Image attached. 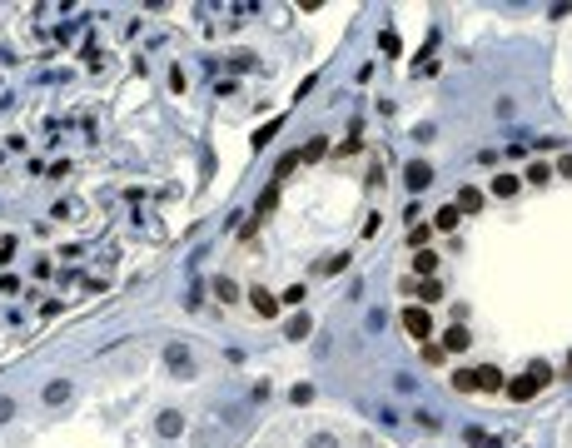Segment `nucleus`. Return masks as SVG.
<instances>
[{"label":"nucleus","instance_id":"7ed1b4c3","mask_svg":"<svg viewBox=\"0 0 572 448\" xmlns=\"http://www.w3.org/2000/svg\"><path fill=\"white\" fill-rule=\"evenodd\" d=\"M404 329L413 334V339H433V319H428V309H404Z\"/></svg>","mask_w":572,"mask_h":448},{"label":"nucleus","instance_id":"a878e982","mask_svg":"<svg viewBox=\"0 0 572 448\" xmlns=\"http://www.w3.org/2000/svg\"><path fill=\"white\" fill-rule=\"evenodd\" d=\"M309 294H304V284H294V289H284V304H304Z\"/></svg>","mask_w":572,"mask_h":448},{"label":"nucleus","instance_id":"9d476101","mask_svg":"<svg viewBox=\"0 0 572 448\" xmlns=\"http://www.w3.org/2000/svg\"><path fill=\"white\" fill-rule=\"evenodd\" d=\"M453 388H458V394H478V369H458L453 374Z\"/></svg>","mask_w":572,"mask_h":448},{"label":"nucleus","instance_id":"bb28decb","mask_svg":"<svg viewBox=\"0 0 572 448\" xmlns=\"http://www.w3.org/2000/svg\"><path fill=\"white\" fill-rule=\"evenodd\" d=\"M11 419H15V404H11V399H0V423H11Z\"/></svg>","mask_w":572,"mask_h":448},{"label":"nucleus","instance_id":"6e6552de","mask_svg":"<svg viewBox=\"0 0 572 448\" xmlns=\"http://www.w3.org/2000/svg\"><path fill=\"white\" fill-rule=\"evenodd\" d=\"M468 344H473V334H468V329H463V324H453V329H448V334H443V349H453V354H463V349H468Z\"/></svg>","mask_w":572,"mask_h":448},{"label":"nucleus","instance_id":"1a4fd4ad","mask_svg":"<svg viewBox=\"0 0 572 448\" xmlns=\"http://www.w3.org/2000/svg\"><path fill=\"white\" fill-rule=\"evenodd\" d=\"M518 185H523L518 175H493V185H488V190H493L498 199H512V195H518Z\"/></svg>","mask_w":572,"mask_h":448},{"label":"nucleus","instance_id":"6ab92c4d","mask_svg":"<svg viewBox=\"0 0 572 448\" xmlns=\"http://www.w3.org/2000/svg\"><path fill=\"white\" fill-rule=\"evenodd\" d=\"M324 150H328V140L319 135V140H309V145H304V159H324Z\"/></svg>","mask_w":572,"mask_h":448},{"label":"nucleus","instance_id":"f257e3e1","mask_svg":"<svg viewBox=\"0 0 572 448\" xmlns=\"http://www.w3.org/2000/svg\"><path fill=\"white\" fill-rule=\"evenodd\" d=\"M547 378H552V374H518V378L507 383V399H512V404H528V399H538V388H543Z\"/></svg>","mask_w":572,"mask_h":448},{"label":"nucleus","instance_id":"5701e85b","mask_svg":"<svg viewBox=\"0 0 572 448\" xmlns=\"http://www.w3.org/2000/svg\"><path fill=\"white\" fill-rule=\"evenodd\" d=\"M343 264H349V254H328V259H324V274H338Z\"/></svg>","mask_w":572,"mask_h":448},{"label":"nucleus","instance_id":"cd10ccee","mask_svg":"<svg viewBox=\"0 0 572 448\" xmlns=\"http://www.w3.org/2000/svg\"><path fill=\"white\" fill-rule=\"evenodd\" d=\"M557 175H567V180H572V154H562V159H557Z\"/></svg>","mask_w":572,"mask_h":448},{"label":"nucleus","instance_id":"423d86ee","mask_svg":"<svg viewBox=\"0 0 572 448\" xmlns=\"http://www.w3.org/2000/svg\"><path fill=\"white\" fill-rule=\"evenodd\" d=\"M154 428H159L164 438H180V433H185V414H180V409H164V414L154 419Z\"/></svg>","mask_w":572,"mask_h":448},{"label":"nucleus","instance_id":"9b49d317","mask_svg":"<svg viewBox=\"0 0 572 448\" xmlns=\"http://www.w3.org/2000/svg\"><path fill=\"white\" fill-rule=\"evenodd\" d=\"M413 269H418V279H433V274H438V254H433V249H418Z\"/></svg>","mask_w":572,"mask_h":448},{"label":"nucleus","instance_id":"dca6fc26","mask_svg":"<svg viewBox=\"0 0 572 448\" xmlns=\"http://www.w3.org/2000/svg\"><path fill=\"white\" fill-rule=\"evenodd\" d=\"M309 329H314L309 314H294V319H289V339H309Z\"/></svg>","mask_w":572,"mask_h":448},{"label":"nucleus","instance_id":"412c9836","mask_svg":"<svg viewBox=\"0 0 572 448\" xmlns=\"http://www.w3.org/2000/svg\"><path fill=\"white\" fill-rule=\"evenodd\" d=\"M408 244L413 249H428V230H423V224H413V230H408Z\"/></svg>","mask_w":572,"mask_h":448},{"label":"nucleus","instance_id":"f03ea898","mask_svg":"<svg viewBox=\"0 0 572 448\" xmlns=\"http://www.w3.org/2000/svg\"><path fill=\"white\" fill-rule=\"evenodd\" d=\"M164 364H169L175 378H194V354L185 344H164Z\"/></svg>","mask_w":572,"mask_h":448},{"label":"nucleus","instance_id":"f3484780","mask_svg":"<svg viewBox=\"0 0 572 448\" xmlns=\"http://www.w3.org/2000/svg\"><path fill=\"white\" fill-rule=\"evenodd\" d=\"M214 294L229 304V299H239V284H234V279H214Z\"/></svg>","mask_w":572,"mask_h":448},{"label":"nucleus","instance_id":"b1692460","mask_svg":"<svg viewBox=\"0 0 572 448\" xmlns=\"http://www.w3.org/2000/svg\"><path fill=\"white\" fill-rule=\"evenodd\" d=\"M274 204H279V190H264V195H259V214H269Z\"/></svg>","mask_w":572,"mask_h":448},{"label":"nucleus","instance_id":"0eeeda50","mask_svg":"<svg viewBox=\"0 0 572 448\" xmlns=\"http://www.w3.org/2000/svg\"><path fill=\"white\" fill-rule=\"evenodd\" d=\"M478 388H483V394H507V378H503L493 364H483V369H478Z\"/></svg>","mask_w":572,"mask_h":448},{"label":"nucleus","instance_id":"4be33fe9","mask_svg":"<svg viewBox=\"0 0 572 448\" xmlns=\"http://www.w3.org/2000/svg\"><path fill=\"white\" fill-rule=\"evenodd\" d=\"M304 448H338V438H333V433H314Z\"/></svg>","mask_w":572,"mask_h":448},{"label":"nucleus","instance_id":"20e7f679","mask_svg":"<svg viewBox=\"0 0 572 448\" xmlns=\"http://www.w3.org/2000/svg\"><path fill=\"white\" fill-rule=\"evenodd\" d=\"M404 185H408V190H428V185H433L428 159H413V164H408V170H404Z\"/></svg>","mask_w":572,"mask_h":448},{"label":"nucleus","instance_id":"f8f14e48","mask_svg":"<svg viewBox=\"0 0 572 448\" xmlns=\"http://www.w3.org/2000/svg\"><path fill=\"white\" fill-rule=\"evenodd\" d=\"M40 399H45V404H65V399H70V383H65V378L45 383V394H40Z\"/></svg>","mask_w":572,"mask_h":448},{"label":"nucleus","instance_id":"aec40b11","mask_svg":"<svg viewBox=\"0 0 572 448\" xmlns=\"http://www.w3.org/2000/svg\"><path fill=\"white\" fill-rule=\"evenodd\" d=\"M463 438H468V443H473V448H498V443H493V438H488V433H483V428H468V433H463Z\"/></svg>","mask_w":572,"mask_h":448},{"label":"nucleus","instance_id":"ddd939ff","mask_svg":"<svg viewBox=\"0 0 572 448\" xmlns=\"http://www.w3.org/2000/svg\"><path fill=\"white\" fill-rule=\"evenodd\" d=\"M458 219H463V209H458V204H448V209H438V214H433V224H438V230H453Z\"/></svg>","mask_w":572,"mask_h":448},{"label":"nucleus","instance_id":"393cba45","mask_svg":"<svg viewBox=\"0 0 572 448\" xmlns=\"http://www.w3.org/2000/svg\"><path fill=\"white\" fill-rule=\"evenodd\" d=\"M423 299H443V284H438V279H423Z\"/></svg>","mask_w":572,"mask_h":448},{"label":"nucleus","instance_id":"a211bd4d","mask_svg":"<svg viewBox=\"0 0 572 448\" xmlns=\"http://www.w3.org/2000/svg\"><path fill=\"white\" fill-rule=\"evenodd\" d=\"M299 159H304V150H289V154H284V159H279V170H274V175L284 180V175H289V170H294V164H299Z\"/></svg>","mask_w":572,"mask_h":448},{"label":"nucleus","instance_id":"4468645a","mask_svg":"<svg viewBox=\"0 0 572 448\" xmlns=\"http://www.w3.org/2000/svg\"><path fill=\"white\" fill-rule=\"evenodd\" d=\"M523 180H533V185H547V180H552V164H543V159H538V164H528V175H523Z\"/></svg>","mask_w":572,"mask_h":448},{"label":"nucleus","instance_id":"2eb2a0df","mask_svg":"<svg viewBox=\"0 0 572 448\" xmlns=\"http://www.w3.org/2000/svg\"><path fill=\"white\" fill-rule=\"evenodd\" d=\"M478 204H483V190H458V209H468V214H473Z\"/></svg>","mask_w":572,"mask_h":448},{"label":"nucleus","instance_id":"39448f33","mask_svg":"<svg viewBox=\"0 0 572 448\" xmlns=\"http://www.w3.org/2000/svg\"><path fill=\"white\" fill-rule=\"evenodd\" d=\"M249 304H254V314H259V319H274L284 299H274L269 289H249Z\"/></svg>","mask_w":572,"mask_h":448},{"label":"nucleus","instance_id":"c85d7f7f","mask_svg":"<svg viewBox=\"0 0 572 448\" xmlns=\"http://www.w3.org/2000/svg\"><path fill=\"white\" fill-rule=\"evenodd\" d=\"M567 374H572V354H567Z\"/></svg>","mask_w":572,"mask_h":448}]
</instances>
